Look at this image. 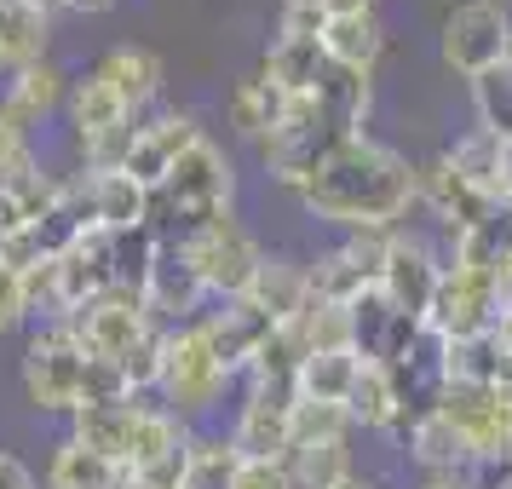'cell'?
Returning <instances> with one entry per match:
<instances>
[{
  "instance_id": "obj_11",
  "label": "cell",
  "mask_w": 512,
  "mask_h": 489,
  "mask_svg": "<svg viewBox=\"0 0 512 489\" xmlns=\"http://www.w3.org/2000/svg\"><path fill=\"white\" fill-rule=\"evenodd\" d=\"M438 415L472 443V461L512 449V386H472V380H449Z\"/></svg>"
},
{
  "instance_id": "obj_5",
  "label": "cell",
  "mask_w": 512,
  "mask_h": 489,
  "mask_svg": "<svg viewBox=\"0 0 512 489\" xmlns=\"http://www.w3.org/2000/svg\"><path fill=\"white\" fill-rule=\"evenodd\" d=\"M231 380H236V374L219 363V351H213V340H208V328H202V317L167 334L162 403H167V409H173L179 420L208 415L213 403L225 397V386H231Z\"/></svg>"
},
{
  "instance_id": "obj_52",
  "label": "cell",
  "mask_w": 512,
  "mask_h": 489,
  "mask_svg": "<svg viewBox=\"0 0 512 489\" xmlns=\"http://www.w3.org/2000/svg\"><path fill=\"white\" fill-rule=\"evenodd\" d=\"M75 12H110V6H116V0H70Z\"/></svg>"
},
{
  "instance_id": "obj_45",
  "label": "cell",
  "mask_w": 512,
  "mask_h": 489,
  "mask_svg": "<svg viewBox=\"0 0 512 489\" xmlns=\"http://www.w3.org/2000/svg\"><path fill=\"white\" fill-rule=\"evenodd\" d=\"M323 29H328L323 0H282L277 35H288V41H323Z\"/></svg>"
},
{
  "instance_id": "obj_33",
  "label": "cell",
  "mask_w": 512,
  "mask_h": 489,
  "mask_svg": "<svg viewBox=\"0 0 512 489\" xmlns=\"http://www.w3.org/2000/svg\"><path fill=\"white\" fill-rule=\"evenodd\" d=\"M455 265L507 271V265H512V202H495V208H489L472 231L455 236Z\"/></svg>"
},
{
  "instance_id": "obj_57",
  "label": "cell",
  "mask_w": 512,
  "mask_h": 489,
  "mask_svg": "<svg viewBox=\"0 0 512 489\" xmlns=\"http://www.w3.org/2000/svg\"><path fill=\"white\" fill-rule=\"evenodd\" d=\"M6 6H12V0H0V12H6Z\"/></svg>"
},
{
  "instance_id": "obj_30",
  "label": "cell",
  "mask_w": 512,
  "mask_h": 489,
  "mask_svg": "<svg viewBox=\"0 0 512 489\" xmlns=\"http://www.w3.org/2000/svg\"><path fill=\"white\" fill-rule=\"evenodd\" d=\"M47 35H52V12H41L35 0H12L0 12V64L24 70L35 58H47Z\"/></svg>"
},
{
  "instance_id": "obj_53",
  "label": "cell",
  "mask_w": 512,
  "mask_h": 489,
  "mask_svg": "<svg viewBox=\"0 0 512 489\" xmlns=\"http://www.w3.org/2000/svg\"><path fill=\"white\" fill-rule=\"evenodd\" d=\"M35 6H41V12H64V6H70V0H35Z\"/></svg>"
},
{
  "instance_id": "obj_24",
  "label": "cell",
  "mask_w": 512,
  "mask_h": 489,
  "mask_svg": "<svg viewBox=\"0 0 512 489\" xmlns=\"http://www.w3.org/2000/svg\"><path fill=\"white\" fill-rule=\"evenodd\" d=\"M93 75L116 87V98L133 110V116H139L144 104L162 93V58H156L150 47H110V52L93 64Z\"/></svg>"
},
{
  "instance_id": "obj_8",
  "label": "cell",
  "mask_w": 512,
  "mask_h": 489,
  "mask_svg": "<svg viewBox=\"0 0 512 489\" xmlns=\"http://www.w3.org/2000/svg\"><path fill=\"white\" fill-rule=\"evenodd\" d=\"M179 242H185V254H190V265H196L202 288L219 294V300H242V294L254 288L259 265H265L259 242L236 225V213H213L208 225H196V231L179 236Z\"/></svg>"
},
{
  "instance_id": "obj_17",
  "label": "cell",
  "mask_w": 512,
  "mask_h": 489,
  "mask_svg": "<svg viewBox=\"0 0 512 489\" xmlns=\"http://www.w3.org/2000/svg\"><path fill=\"white\" fill-rule=\"evenodd\" d=\"M438 288H443V265L432 259V248H420L415 236H392V242H386V265H380V294H386L403 317L426 323Z\"/></svg>"
},
{
  "instance_id": "obj_55",
  "label": "cell",
  "mask_w": 512,
  "mask_h": 489,
  "mask_svg": "<svg viewBox=\"0 0 512 489\" xmlns=\"http://www.w3.org/2000/svg\"><path fill=\"white\" fill-rule=\"evenodd\" d=\"M507 185H512V144H507Z\"/></svg>"
},
{
  "instance_id": "obj_40",
  "label": "cell",
  "mask_w": 512,
  "mask_h": 489,
  "mask_svg": "<svg viewBox=\"0 0 512 489\" xmlns=\"http://www.w3.org/2000/svg\"><path fill=\"white\" fill-rule=\"evenodd\" d=\"M294 323H300L311 357H317V351H351V305L311 300L305 305V317H294Z\"/></svg>"
},
{
  "instance_id": "obj_38",
  "label": "cell",
  "mask_w": 512,
  "mask_h": 489,
  "mask_svg": "<svg viewBox=\"0 0 512 489\" xmlns=\"http://www.w3.org/2000/svg\"><path fill=\"white\" fill-rule=\"evenodd\" d=\"M449 380L501 386L507 380V340H501V328L478 334V340H449Z\"/></svg>"
},
{
  "instance_id": "obj_25",
  "label": "cell",
  "mask_w": 512,
  "mask_h": 489,
  "mask_svg": "<svg viewBox=\"0 0 512 489\" xmlns=\"http://www.w3.org/2000/svg\"><path fill=\"white\" fill-rule=\"evenodd\" d=\"M323 52H328V64L369 75L374 58L386 52V29H380L374 12H340V18H328V29H323Z\"/></svg>"
},
{
  "instance_id": "obj_20",
  "label": "cell",
  "mask_w": 512,
  "mask_h": 489,
  "mask_svg": "<svg viewBox=\"0 0 512 489\" xmlns=\"http://www.w3.org/2000/svg\"><path fill=\"white\" fill-rule=\"evenodd\" d=\"M58 202H64V179L47 173L41 162L6 173V179H0V242L18 236V231H29V225H41Z\"/></svg>"
},
{
  "instance_id": "obj_3",
  "label": "cell",
  "mask_w": 512,
  "mask_h": 489,
  "mask_svg": "<svg viewBox=\"0 0 512 489\" xmlns=\"http://www.w3.org/2000/svg\"><path fill=\"white\" fill-rule=\"evenodd\" d=\"M231 196H236L231 156L213 139H202L167 173L162 190H150V225L162 236H190L196 225H208L213 213H231Z\"/></svg>"
},
{
  "instance_id": "obj_41",
  "label": "cell",
  "mask_w": 512,
  "mask_h": 489,
  "mask_svg": "<svg viewBox=\"0 0 512 489\" xmlns=\"http://www.w3.org/2000/svg\"><path fill=\"white\" fill-rule=\"evenodd\" d=\"M167 334H173V328H150V334H144L139 346L127 351V357H121V369H127V386H133V397H150V392H162V369H167Z\"/></svg>"
},
{
  "instance_id": "obj_35",
  "label": "cell",
  "mask_w": 512,
  "mask_h": 489,
  "mask_svg": "<svg viewBox=\"0 0 512 489\" xmlns=\"http://www.w3.org/2000/svg\"><path fill=\"white\" fill-rule=\"evenodd\" d=\"M288 472H294V489H351V484H357V478H351L346 438L288 449Z\"/></svg>"
},
{
  "instance_id": "obj_46",
  "label": "cell",
  "mask_w": 512,
  "mask_h": 489,
  "mask_svg": "<svg viewBox=\"0 0 512 489\" xmlns=\"http://www.w3.org/2000/svg\"><path fill=\"white\" fill-rule=\"evenodd\" d=\"M29 317V294H24V277L12 271V265H0V334H12V328Z\"/></svg>"
},
{
  "instance_id": "obj_6",
  "label": "cell",
  "mask_w": 512,
  "mask_h": 489,
  "mask_svg": "<svg viewBox=\"0 0 512 489\" xmlns=\"http://www.w3.org/2000/svg\"><path fill=\"white\" fill-rule=\"evenodd\" d=\"M507 294H512L507 271L443 265V288H438V300H432V317H426V323L438 328L443 340H478V334H495L501 317H507Z\"/></svg>"
},
{
  "instance_id": "obj_31",
  "label": "cell",
  "mask_w": 512,
  "mask_h": 489,
  "mask_svg": "<svg viewBox=\"0 0 512 489\" xmlns=\"http://www.w3.org/2000/svg\"><path fill=\"white\" fill-rule=\"evenodd\" d=\"M121 478L127 472L110 455H98V449H87L75 438H64L47 461V489H121Z\"/></svg>"
},
{
  "instance_id": "obj_36",
  "label": "cell",
  "mask_w": 512,
  "mask_h": 489,
  "mask_svg": "<svg viewBox=\"0 0 512 489\" xmlns=\"http://www.w3.org/2000/svg\"><path fill=\"white\" fill-rule=\"evenodd\" d=\"M346 415H351V426H363V432H397V392H392L386 363H363L357 386H351Z\"/></svg>"
},
{
  "instance_id": "obj_16",
  "label": "cell",
  "mask_w": 512,
  "mask_h": 489,
  "mask_svg": "<svg viewBox=\"0 0 512 489\" xmlns=\"http://www.w3.org/2000/svg\"><path fill=\"white\" fill-rule=\"evenodd\" d=\"M208 139L202 133V121L196 116H156V121H144V127H133V150H127V162H121V173H133L144 190H162L167 185V173L185 162L196 144Z\"/></svg>"
},
{
  "instance_id": "obj_7",
  "label": "cell",
  "mask_w": 512,
  "mask_h": 489,
  "mask_svg": "<svg viewBox=\"0 0 512 489\" xmlns=\"http://www.w3.org/2000/svg\"><path fill=\"white\" fill-rule=\"evenodd\" d=\"M438 52L461 81H478V75L501 70L512 58V12L501 0H461V6L443 18Z\"/></svg>"
},
{
  "instance_id": "obj_9",
  "label": "cell",
  "mask_w": 512,
  "mask_h": 489,
  "mask_svg": "<svg viewBox=\"0 0 512 489\" xmlns=\"http://www.w3.org/2000/svg\"><path fill=\"white\" fill-rule=\"evenodd\" d=\"M386 374H392V392H397V432H409L415 420L438 415L443 392H449V340L426 323L415 340L386 363Z\"/></svg>"
},
{
  "instance_id": "obj_10",
  "label": "cell",
  "mask_w": 512,
  "mask_h": 489,
  "mask_svg": "<svg viewBox=\"0 0 512 489\" xmlns=\"http://www.w3.org/2000/svg\"><path fill=\"white\" fill-rule=\"evenodd\" d=\"M190 438H196V432H190L167 403H150V397H144L139 432H133V455H127V478H139V484H150V489H185Z\"/></svg>"
},
{
  "instance_id": "obj_51",
  "label": "cell",
  "mask_w": 512,
  "mask_h": 489,
  "mask_svg": "<svg viewBox=\"0 0 512 489\" xmlns=\"http://www.w3.org/2000/svg\"><path fill=\"white\" fill-rule=\"evenodd\" d=\"M328 18H340V12H374V0H323Z\"/></svg>"
},
{
  "instance_id": "obj_28",
  "label": "cell",
  "mask_w": 512,
  "mask_h": 489,
  "mask_svg": "<svg viewBox=\"0 0 512 489\" xmlns=\"http://www.w3.org/2000/svg\"><path fill=\"white\" fill-rule=\"evenodd\" d=\"M70 75L58 70L52 58H35V64H24V70H12V81H6V110H18L24 121H41L47 110H58V104H70Z\"/></svg>"
},
{
  "instance_id": "obj_49",
  "label": "cell",
  "mask_w": 512,
  "mask_h": 489,
  "mask_svg": "<svg viewBox=\"0 0 512 489\" xmlns=\"http://www.w3.org/2000/svg\"><path fill=\"white\" fill-rule=\"evenodd\" d=\"M0 489H35V472L18 455H6V449H0Z\"/></svg>"
},
{
  "instance_id": "obj_42",
  "label": "cell",
  "mask_w": 512,
  "mask_h": 489,
  "mask_svg": "<svg viewBox=\"0 0 512 489\" xmlns=\"http://www.w3.org/2000/svg\"><path fill=\"white\" fill-rule=\"evenodd\" d=\"M351 432V415L346 403H311V397H300L294 403V443L288 449H305V443H334Z\"/></svg>"
},
{
  "instance_id": "obj_39",
  "label": "cell",
  "mask_w": 512,
  "mask_h": 489,
  "mask_svg": "<svg viewBox=\"0 0 512 489\" xmlns=\"http://www.w3.org/2000/svg\"><path fill=\"white\" fill-rule=\"evenodd\" d=\"M472 110H478V127H484V133L512 144V58L501 70H489V75L472 81Z\"/></svg>"
},
{
  "instance_id": "obj_43",
  "label": "cell",
  "mask_w": 512,
  "mask_h": 489,
  "mask_svg": "<svg viewBox=\"0 0 512 489\" xmlns=\"http://www.w3.org/2000/svg\"><path fill=\"white\" fill-rule=\"evenodd\" d=\"M121 397H133V386H127V369H121V363H110V357H87L81 409H87V403H121Z\"/></svg>"
},
{
  "instance_id": "obj_32",
  "label": "cell",
  "mask_w": 512,
  "mask_h": 489,
  "mask_svg": "<svg viewBox=\"0 0 512 489\" xmlns=\"http://www.w3.org/2000/svg\"><path fill=\"white\" fill-rule=\"evenodd\" d=\"M449 162H455V173H466L472 185L484 190V196H495V202H507L512 185H507V139H495V133H484V127H472L455 150H449Z\"/></svg>"
},
{
  "instance_id": "obj_21",
  "label": "cell",
  "mask_w": 512,
  "mask_h": 489,
  "mask_svg": "<svg viewBox=\"0 0 512 489\" xmlns=\"http://www.w3.org/2000/svg\"><path fill=\"white\" fill-rule=\"evenodd\" d=\"M139 415H144V397H121V403H87L70 415V438L110 455V461L127 472V455H133V432H139Z\"/></svg>"
},
{
  "instance_id": "obj_2",
  "label": "cell",
  "mask_w": 512,
  "mask_h": 489,
  "mask_svg": "<svg viewBox=\"0 0 512 489\" xmlns=\"http://www.w3.org/2000/svg\"><path fill=\"white\" fill-rule=\"evenodd\" d=\"M369 104H374L369 75L328 64V75L317 81V93L294 98V104H288V116L259 139V162L271 167V179H277V185L300 190L305 179H311L334 150H340V144L363 133Z\"/></svg>"
},
{
  "instance_id": "obj_56",
  "label": "cell",
  "mask_w": 512,
  "mask_h": 489,
  "mask_svg": "<svg viewBox=\"0 0 512 489\" xmlns=\"http://www.w3.org/2000/svg\"><path fill=\"white\" fill-rule=\"evenodd\" d=\"M351 489H374V484H351Z\"/></svg>"
},
{
  "instance_id": "obj_37",
  "label": "cell",
  "mask_w": 512,
  "mask_h": 489,
  "mask_svg": "<svg viewBox=\"0 0 512 489\" xmlns=\"http://www.w3.org/2000/svg\"><path fill=\"white\" fill-rule=\"evenodd\" d=\"M242 449L231 438H213V432H196L190 438V472L185 489H236V472H242Z\"/></svg>"
},
{
  "instance_id": "obj_47",
  "label": "cell",
  "mask_w": 512,
  "mask_h": 489,
  "mask_svg": "<svg viewBox=\"0 0 512 489\" xmlns=\"http://www.w3.org/2000/svg\"><path fill=\"white\" fill-rule=\"evenodd\" d=\"M236 489H294V472H288V461H242Z\"/></svg>"
},
{
  "instance_id": "obj_44",
  "label": "cell",
  "mask_w": 512,
  "mask_h": 489,
  "mask_svg": "<svg viewBox=\"0 0 512 489\" xmlns=\"http://www.w3.org/2000/svg\"><path fill=\"white\" fill-rule=\"evenodd\" d=\"M35 162V144H29V121L18 110H6L0 104V179L6 173H18V167Z\"/></svg>"
},
{
  "instance_id": "obj_23",
  "label": "cell",
  "mask_w": 512,
  "mask_h": 489,
  "mask_svg": "<svg viewBox=\"0 0 512 489\" xmlns=\"http://www.w3.org/2000/svg\"><path fill=\"white\" fill-rule=\"evenodd\" d=\"M242 300H254L271 323H294L305 317V305H311V265H294V259H265L259 265L254 288L242 294Z\"/></svg>"
},
{
  "instance_id": "obj_29",
  "label": "cell",
  "mask_w": 512,
  "mask_h": 489,
  "mask_svg": "<svg viewBox=\"0 0 512 489\" xmlns=\"http://www.w3.org/2000/svg\"><path fill=\"white\" fill-rule=\"evenodd\" d=\"M403 443H409L415 466H426V478H438V472H472V443H466L443 415L415 420V426L403 432Z\"/></svg>"
},
{
  "instance_id": "obj_54",
  "label": "cell",
  "mask_w": 512,
  "mask_h": 489,
  "mask_svg": "<svg viewBox=\"0 0 512 489\" xmlns=\"http://www.w3.org/2000/svg\"><path fill=\"white\" fill-rule=\"evenodd\" d=\"M121 489H150V484H139V478H121Z\"/></svg>"
},
{
  "instance_id": "obj_34",
  "label": "cell",
  "mask_w": 512,
  "mask_h": 489,
  "mask_svg": "<svg viewBox=\"0 0 512 489\" xmlns=\"http://www.w3.org/2000/svg\"><path fill=\"white\" fill-rule=\"evenodd\" d=\"M357 374H363V357H357V351H317V357L300 363L294 392L311 397V403H351Z\"/></svg>"
},
{
  "instance_id": "obj_19",
  "label": "cell",
  "mask_w": 512,
  "mask_h": 489,
  "mask_svg": "<svg viewBox=\"0 0 512 489\" xmlns=\"http://www.w3.org/2000/svg\"><path fill=\"white\" fill-rule=\"evenodd\" d=\"M202 328H208L213 351H219V363H225L231 374H248V369H254L259 346L277 334V323H271V317H265L254 300H225L213 317H202Z\"/></svg>"
},
{
  "instance_id": "obj_14",
  "label": "cell",
  "mask_w": 512,
  "mask_h": 489,
  "mask_svg": "<svg viewBox=\"0 0 512 489\" xmlns=\"http://www.w3.org/2000/svg\"><path fill=\"white\" fill-rule=\"evenodd\" d=\"M139 294L150 305V323H162V328L196 323V305L208 300V288H202V277H196V265H190L179 236H162V248L150 259V277H144Z\"/></svg>"
},
{
  "instance_id": "obj_12",
  "label": "cell",
  "mask_w": 512,
  "mask_h": 489,
  "mask_svg": "<svg viewBox=\"0 0 512 489\" xmlns=\"http://www.w3.org/2000/svg\"><path fill=\"white\" fill-rule=\"evenodd\" d=\"M70 323H75V334H81L87 357H110V363H121V357L156 328L139 288H110L104 300H93L87 311H75Z\"/></svg>"
},
{
  "instance_id": "obj_22",
  "label": "cell",
  "mask_w": 512,
  "mask_h": 489,
  "mask_svg": "<svg viewBox=\"0 0 512 489\" xmlns=\"http://www.w3.org/2000/svg\"><path fill=\"white\" fill-rule=\"evenodd\" d=\"M70 127H75V139H81V150H98V144H110L116 133L133 127V110L116 98L110 81L87 75V81L70 87Z\"/></svg>"
},
{
  "instance_id": "obj_13",
  "label": "cell",
  "mask_w": 512,
  "mask_h": 489,
  "mask_svg": "<svg viewBox=\"0 0 512 489\" xmlns=\"http://www.w3.org/2000/svg\"><path fill=\"white\" fill-rule=\"evenodd\" d=\"M294 386H248L242 409H236L231 443L248 461H288V443H294Z\"/></svg>"
},
{
  "instance_id": "obj_18",
  "label": "cell",
  "mask_w": 512,
  "mask_h": 489,
  "mask_svg": "<svg viewBox=\"0 0 512 489\" xmlns=\"http://www.w3.org/2000/svg\"><path fill=\"white\" fill-rule=\"evenodd\" d=\"M420 202L438 213V225L449 236L472 231V225L495 208V196H484V190L472 185L466 173H455V162H449V156H438V162L420 167Z\"/></svg>"
},
{
  "instance_id": "obj_58",
  "label": "cell",
  "mask_w": 512,
  "mask_h": 489,
  "mask_svg": "<svg viewBox=\"0 0 512 489\" xmlns=\"http://www.w3.org/2000/svg\"><path fill=\"white\" fill-rule=\"evenodd\" d=\"M507 202H512V196H507Z\"/></svg>"
},
{
  "instance_id": "obj_1",
  "label": "cell",
  "mask_w": 512,
  "mask_h": 489,
  "mask_svg": "<svg viewBox=\"0 0 512 489\" xmlns=\"http://www.w3.org/2000/svg\"><path fill=\"white\" fill-rule=\"evenodd\" d=\"M294 196L323 225H340L351 236H392L397 219L420 202V167H409L392 144L357 133Z\"/></svg>"
},
{
  "instance_id": "obj_50",
  "label": "cell",
  "mask_w": 512,
  "mask_h": 489,
  "mask_svg": "<svg viewBox=\"0 0 512 489\" xmlns=\"http://www.w3.org/2000/svg\"><path fill=\"white\" fill-rule=\"evenodd\" d=\"M420 489H472V478L466 472H438V478H426Z\"/></svg>"
},
{
  "instance_id": "obj_15",
  "label": "cell",
  "mask_w": 512,
  "mask_h": 489,
  "mask_svg": "<svg viewBox=\"0 0 512 489\" xmlns=\"http://www.w3.org/2000/svg\"><path fill=\"white\" fill-rule=\"evenodd\" d=\"M397 236V231H392ZM392 236H351L334 254L311 265V300L323 305H357L363 294L380 288V265H386V242Z\"/></svg>"
},
{
  "instance_id": "obj_26",
  "label": "cell",
  "mask_w": 512,
  "mask_h": 489,
  "mask_svg": "<svg viewBox=\"0 0 512 489\" xmlns=\"http://www.w3.org/2000/svg\"><path fill=\"white\" fill-rule=\"evenodd\" d=\"M259 75L271 87H282L288 98H305V93H317V81L328 75V52H323V41H288V35H277L265 47V70Z\"/></svg>"
},
{
  "instance_id": "obj_48",
  "label": "cell",
  "mask_w": 512,
  "mask_h": 489,
  "mask_svg": "<svg viewBox=\"0 0 512 489\" xmlns=\"http://www.w3.org/2000/svg\"><path fill=\"white\" fill-rule=\"evenodd\" d=\"M466 478H472V489H512V449H495V455H478Z\"/></svg>"
},
{
  "instance_id": "obj_4",
  "label": "cell",
  "mask_w": 512,
  "mask_h": 489,
  "mask_svg": "<svg viewBox=\"0 0 512 489\" xmlns=\"http://www.w3.org/2000/svg\"><path fill=\"white\" fill-rule=\"evenodd\" d=\"M81 380H87V346L70 317L35 328L24 346V392L47 415H75L81 409Z\"/></svg>"
},
{
  "instance_id": "obj_27",
  "label": "cell",
  "mask_w": 512,
  "mask_h": 489,
  "mask_svg": "<svg viewBox=\"0 0 512 489\" xmlns=\"http://www.w3.org/2000/svg\"><path fill=\"white\" fill-rule=\"evenodd\" d=\"M288 104H294V98L282 93V87H271L265 75H248V81H236L231 98H225V121H231V133L259 144L282 116H288Z\"/></svg>"
}]
</instances>
